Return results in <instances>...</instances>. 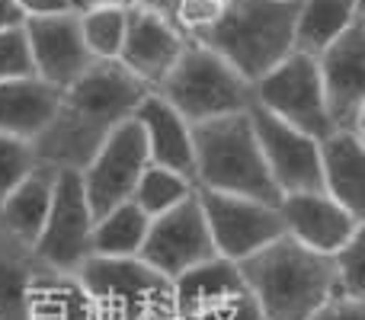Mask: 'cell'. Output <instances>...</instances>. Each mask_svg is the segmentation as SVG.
Returning a JSON list of instances; mask_svg holds the SVG:
<instances>
[{
  "label": "cell",
  "mask_w": 365,
  "mask_h": 320,
  "mask_svg": "<svg viewBox=\"0 0 365 320\" xmlns=\"http://www.w3.org/2000/svg\"><path fill=\"white\" fill-rule=\"evenodd\" d=\"M189 195H195V186L186 176L173 173V170H167V167H158V163H148V167L141 170L138 182H135L132 202L148 218H158V215L182 205Z\"/></svg>",
  "instance_id": "cell-27"
},
{
  "label": "cell",
  "mask_w": 365,
  "mask_h": 320,
  "mask_svg": "<svg viewBox=\"0 0 365 320\" xmlns=\"http://www.w3.org/2000/svg\"><path fill=\"white\" fill-rule=\"evenodd\" d=\"M276 212L282 218V227L292 240L302 247L334 257L336 250L349 244L362 231V218L334 202L327 192H289L279 195Z\"/></svg>",
  "instance_id": "cell-16"
},
{
  "label": "cell",
  "mask_w": 365,
  "mask_h": 320,
  "mask_svg": "<svg viewBox=\"0 0 365 320\" xmlns=\"http://www.w3.org/2000/svg\"><path fill=\"white\" fill-rule=\"evenodd\" d=\"M173 320H263L237 263L208 259L173 279Z\"/></svg>",
  "instance_id": "cell-9"
},
{
  "label": "cell",
  "mask_w": 365,
  "mask_h": 320,
  "mask_svg": "<svg viewBox=\"0 0 365 320\" xmlns=\"http://www.w3.org/2000/svg\"><path fill=\"white\" fill-rule=\"evenodd\" d=\"M225 10H227V0H177V6L170 13V23L189 42H202L218 26Z\"/></svg>",
  "instance_id": "cell-29"
},
{
  "label": "cell",
  "mask_w": 365,
  "mask_h": 320,
  "mask_svg": "<svg viewBox=\"0 0 365 320\" xmlns=\"http://www.w3.org/2000/svg\"><path fill=\"white\" fill-rule=\"evenodd\" d=\"M308 320H365V301L359 298H327Z\"/></svg>",
  "instance_id": "cell-32"
},
{
  "label": "cell",
  "mask_w": 365,
  "mask_h": 320,
  "mask_svg": "<svg viewBox=\"0 0 365 320\" xmlns=\"http://www.w3.org/2000/svg\"><path fill=\"white\" fill-rule=\"evenodd\" d=\"M38 269L32 247L0 231V320H26V289Z\"/></svg>",
  "instance_id": "cell-25"
},
{
  "label": "cell",
  "mask_w": 365,
  "mask_h": 320,
  "mask_svg": "<svg viewBox=\"0 0 365 320\" xmlns=\"http://www.w3.org/2000/svg\"><path fill=\"white\" fill-rule=\"evenodd\" d=\"M356 19H362V0H298L295 51L317 58Z\"/></svg>",
  "instance_id": "cell-23"
},
{
  "label": "cell",
  "mask_w": 365,
  "mask_h": 320,
  "mask_svg": "<svg viewBox=\"0 0 365 320\" xmlns=\"http://www.w3.org/2000/svg\"><path fill=\"white\" fill-rule=\"evenodd\" d=\"M253 125V138L259 145L263 163L276 182L279 195L289 192H324L321 189V154H317V138L285 125L272 113L253 106L247 109Z\"/></svg>",
  "instance_id": "cell-14"
},
{
  "label": "cell",
  "mask_w": 365,
  "mask_h": 320,
  "mask_svg": "<svg viewBox=\"0 0 365 320\" xmlns=\"http://www.w3.org/2000/svg\"><path fill=\"white\" fill-rule=\"evenodd\" d=\"M77 279L93 320H173V282L141 257H90Z\"/></svg>",
  "instance_id": "cell-5"
},
{
  "label": "cell",
  "mask_w": 365,
  "mask_h": 320,
  "mask_svg": "<svg viewBox=\"0 0 365 320\" xmlns=\"http://www.w3.org/2000/svg\"><path fill=\"white\" fill-rule=\"evenodd\" d=\"M23 23H26V13L16 6V0H0V32L19 29Z\"/></svg>",
  "instance_id": "cell-34"
},
{
  "label": "cell",
  "mask_w": 365,
  "mask_h": 320,
  "mask_svg": "<svg viewBox=\"0 0 365 320\" xmlns=\"http://www.w3.org/2000/svg\"><path fill=\"white\" fill-rule=\"evenodd\" d=\"M148 163L151 160H148L145 135H141L138 122L125 119L81 170V186L93 218L106 215L109 208L122 205V202H132L135 182Z\"/></svg>",
  "instance_id": "cell-13"
},
{
  "label": "cell",
  "mask_w": 365,
  "mask_h": 320,
  "mask_svg": "<svg viewBox=\"0 0 365 320\" xmlns=\"http://www.w3.org/2000/svg\"><path fill=\"white\" fill-rule=\"evenodd\" d=\"M81 19V36L93 61H115L122 51L128 26V4H106L93 10L77 13Z\"/></svg>",
  "instance_id": "cell-26"
},
{
  "label": "cell",
  "mask_w": 365,
  "mask_h": 320,
  "mask_svg": "<svg viewBox=\"0 0 365 320\" xmlns=\"http://www.w3.org/2000/svg\"><path fill=\"white\" fill-rule=\"evenodd\" d=\"M132 6H138V10H148V13H158V16H167L170 19L173 6H177V0H128Z\"/></svg>",
  "instance_id": "cell-35"
},
{
  "label": "cell",
  "mask_w": 365,
  "mask_h": 320,
  "mask_svg": "<svg viewBox=\"0 0 365 320\" xmlns=\"http://www.w3.org/2000/svg\"><path fill=\"white\" fill-rule=\"evenodd\" d=\"M138 257L148 266H154L160 276H167L170 282L180 279L182 272L218 257L212 234H208V221L202 215L199 195H189L182 205L151 218Z\"/></svg>",
  "instance_id": "cell-12"
},
{
  "label": "cell",
  "mask_w": 365,
  "mask_h": 320,
  "mask_svg": "<svg viewBox=\"0 0 365 320\" xmlns=\"http://www.w3.org/2000/svg\"><path fill=\"white\" fill-rule=\"evenodd\" d=\"M23 36L29 42L32 74L45 83L64 90L93 64L81 36V19L74 10L48 13V16H26Z\"/></svg>",
  "instance_id": "cell-15"
},
{
  "label": "cell",
  "mask_w": 365,
  "mask_h": 320,
  "mask_svg": "<svg viewBox=\"0 0 365 320\" xmlns=\"http://www.w3.org/2000/svg\"><path fill=\"white\" fill-rule=\"evenodd\" d=\"M38 167L36 154H32L29 141L10 138V135H0V205L4 199Z\"/></svg>",
  "instance_id": "cell-30"
},
{
  "label": "cell",
  "mask_w": 365,
  "mask_h": 320,
  "mask_svg": "<svg viewBox=\"0 0 365 320\" xmlns=\"http://www.w3.org/2000/svg\"><path fill=\"white\" fill-rule=\"evenodd\" d=\"M365 135L334 128L317 141L321 154V189L346 212L365 221Z\"/></svg>",
  "instance_id": "cell-19"
},
{
  "label": "cell",
  "mask_w": 365,
  "mask_h": 320,
  "mask_svg": "<svg viewBox=\"0 0 365 320\" xmlns=\"http://www.w3.org/2000/svg\"><path fill=\"white\" fill-rule=\"evenodd\" d=\"M263 320H308L334 298V257L302 247L289 234L237 263Z\"/></svg>",
  "instance_id": "cell-2"
},
{
  "label": "cell",
  "mask_w": 365,
  "mask_h": 320,
  "mask_svg": "<svg viewBox=\"0 0 365 320\" xmlns=\"http://www.w3.org/2000/svg\"><path fill=\"white\" fill-rule=\"evenodd\" d=\"M186 45L189 38L167 16L138 10V6L128 4V26L115 61L138 83H145L148 90H158L173 71V64L180 61Z\"/></svg>",
  "instance_id": "cell-17"
},
{
  "label": "cell",
  "mask_w": 365,
  "mask_h": 320,
  "mask_svg": "<svg viewBox=\"0 0 365 320\" xmlns=\"http://www.w3.org/2000/svg\"><path fill=\"white\" fill-rule=\"evenodd\" d=\"M195 195H199L202 215L208 221L215 253L221 259L240 263L285 234L276 205L244 199V195L208 192V189H195Z\"/></svg>",
  "instance_id": "cell-10"
},
{
  "label": "cell",
  "mask_w": 365,
  "mask_h": 320,
  "mask_svg": "<svg viewBox=\"0 0 365 320\" xmlns=\"http://www.w3.org/2000/svg\"><path fill=\"white\" fill-rule=\"evenodd\" d=\"M148 224H151V218L135 202H122L93 221L90 250H93V257H138Z\"/></svg>",
  "instance_id": "cell-24"
},
{
  "label": "cell",
  "mask_w": 365,
  "mask_h": 320,
  "mask_svg": "<svg viewBox=\"0 0 365 320\" xmlns=\"http://www.w3.org/2000/svg\"><path fill=\"white\" fill-rule=\"evenodd\" d=\"M154 93L170 103L189 125L247 113L253 103L250 83L227 61H221L212 48L199 42H189L182 48L180 61L173 64L167 81Z\"/></svg>",
  "instance_id": "cell-6"
},
{
  "label": "cell",
  "mask_w": 365,
  "mask_h": 320,
  "mask_svg": "<svg viewBox=\"0 0 365 320\" xmlns=\"http://www.w3.org/2000/svg\"><path fill=\"white\" fill-rule=\"evenodd\" d=\"M253 106L272 113L285 125L311 135L321 141L324 135L334 132L324 103L321 77H317V61L311 55L292 51L272 71H266L257 83H250Z\"/></svg>",
  "instance_id": "cell-7"
},
{
  "label": "cell",
  "mask_w": 365,
  "mask_h": 320,
  "mask_svg": "<svg viewBox=\"0 0 365 320\" xmlns=\"http://www.w3.org/2000/svg\"><path fill=\"white\" fill-rule=\"evenodd\" d=\"M26 320H93V304L77 272L42 266L26 289Z\"/></svg>",
  "instance_id": "cell-21"
},
{
  "label": "cell",
  "mask_w": 365,
  "mask_h": 320,
  "mask_svg": "<svg viewBox=\"0 0 365 320\" xmlns=\"http://www.w3.org/2000/svg\"><path fill=\"white\" fill-rule=\"evenodd\" d=\"M295 16L298 0H227L225 16L199 45L257 83L295 51Z\"/></svg>",
  "instance_id": "cell-3"
},
{
  "label": "cell",
  "mask_w": 365,
  "mask_h": 320,
  "mask_svg": "<svg viewBox=\"0 0 365 320\" xmlns=\"http://www.w3.org/2000/svg\"><path fill=\"white\" fill-rule=\"evenodd\" d=\"M55 170L38 163L16 189L0 205V231L19 244H36L38 231L45 224V215L51 205V189H55Z\"/></svg>",
  "instance_id": "cell-22"
},
{
  "label": "cell",
  "mask_w": 365,
  "mask_h": 320,
  "mask_svg": "<svg viewBox=\"0 0 365 320\" xmlns=\"http://www.w3.org/2000/svg\"><path fill=\"white\" fill-rule=\"evenodd\" d=\"M16 6L26 13V16H48V13L71 10L68 0H16Z\"/></svg>",
  "instance_id": "cell-33"
},
{
  "label": "cell",
  "mask_w": 365,
  "mask_h": 320,
  "mask_svg": "<svg viewBox=\"0 0 365 320\" xmlns=\"http://www.w3.org/2000/svg\"><path fill=\"white\" fill-rule=\"evenodd\" d=\"M29 74H32V55H29V42L23 36V26L19 29H4L0 32V83Z\"/></svg>",
  "instance_id": "cell-31"
},
{
  "label": "cell",
  "mask_w": 365,
  "mask_h": 320,
  "mask_svg": "<svg viewBox=\"0 0 365 320\" xmlns=\"http://www.w3.org/2000/svg\"><path fill=\"white\" fill-rule=\"evenodd\" d=\"M132 119L138 122L145 135L148 160L167 167L173 173L186 176L195 186V158H192V125L158 93H145V100L135 106Z\"/></svg>",
  "instance_id": "cell-18"
},
{
  "label": "cell",
  "mask_w": 365,
  "mask_h": 320,
  "mask_svg": "<svg viewBox=\"0 0 365 320\" xmlns=\"http://www.w3.org/2000/svg\"><path fill=\"white\" fill-rule=\"evenodd\" d=\"M145 93L151 90L119 61H93L71 87L61 90L58 113L32 141L36 160L55 173H81L103 141L132 119Z\"/></svg>",
  "instance_id": "cell-1"
},
{
  "label": "cell",
  "mask_w": 365,
  "mask_h": 320,
  "mask_svg": "<svg viewBox=\"0 0 365 320\" xmlns=\"http://www.w3.org/2000/svg\"><path fill=\"white\" fill-rule=\"evenodd\" d=\"M195 189L244 195L266 205L279 202V189L263 163L247 113L221 115L192 125Z\"/></svg>",
  "instance_id": "cell-4"
},
{
  "label": "cell",
  "mask_w": 365,
  "mask_h": 320,
  "mask_svg": "<svg viewBox=\"0 0 365 320\" xmlns=\"http://www.w3.org/2000/svg\"><path fill=\"white\" fill-rule=\"evenodd\" d=\"M365 234L359 231L343 250L334 253V295L359 298L365 301V259H362Z\"/></svg>",
  "instance_id": "cell-28"
},
{
  "label": "cell",
  "mask_w": 365,
  "mask_h": 320,
  "mask_svg": "<svg viewBox=\"0 0 365 320\" xmlns=\"http://www.w3.org/2000/svg\"><path fill=\"white\" fill-rule=\"evenodd\" d=\"M314 61L330 125L365 135V16L336 36Z\"/></svg>",
  "instance_id": "cell-11"
},
{
  "label": "cell",
  "mask_w": 365,
  "mask_h": 320,
  "mask_svg": "<svg viewBox=\"0 0 365 320\" xmlns=\"http://www.w3.org/2000/svg\"><path fill=\"white\" fill-rule=\"evenodd\" d=\"M58 103H61V90L36 74L4 81L0 83V135L32 145L58 113Z\"/></svg>",
  "instance_id": "cell-20"
},
{
  "label": "cell",
  "mask_w": 365,
  "mask_h": 320,
  "mask_svg": "<svg viewBox=\"0 0 365 320\" xmlns=\"http://www.w3.org/2000/svg\"><path fill=\"white\" fill-rule=\"evenodd\" d=\"M93 212L81 186V173H58L51 189V205L45 224L38 231L32 253L42 266L61 272H77L83 259L93 257L90 234H93Z\"/></svg>",
  "instance_id": "cell-8"
},
{
  "label": "cell",
  "mask_w": 365,
  "mask_h": 320,
  "mask_svg": "<svg viewBox=\"0 0 365 320\" xmlns=\"http://www.w3.org/2000/svg\"><path fill=\"white\" fill-rule=\"evenodd\" d=\"M106 4H128V0H68V6H71L74 13L93 10V6H106Z\"/></svg>",
  "instance_id": "cell-36"
}]
</instances>
